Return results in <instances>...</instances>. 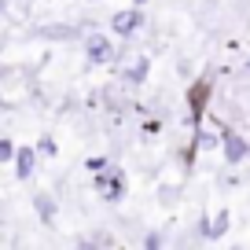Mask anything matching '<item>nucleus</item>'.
Wrapping results in <instances>:
<instances>
[]
</instances>
